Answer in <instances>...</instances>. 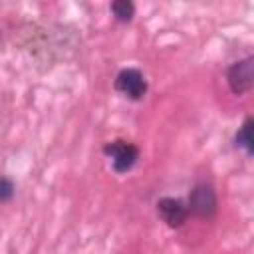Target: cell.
<instances>
[{"label": "cell", "instance_id": "1", "mask_svg": "<svg viewBox=\"0 0 254 254\" xmlns=\"http://www.w3.org/2000/svg\"><path fill=\"white\" fill-rule=\"evenodd\" d=\"M216 192L212 189V185L208 183H200L190 190V198H189V210L200 218H210L216 212Z\"/></svg>", "mask_w": 254, "mask_h": 254}, {"label": "cell", "instance_id": "2", "mask_svg": "<svg viewBox=\"0 0 254 254\" xmlns=\"http://www.w3.org/2000/svg\"><path fill=\"white\" fill-rule=\"evenodd\" d=\"M226 77H228V85H230L232 93L242 95V93L250 91V87L254 83V60L244 58V60L232 64Z\"/></svg>", "mask_w": 254, "mask_h": 254}, {"label": "cell", "instance_id": "3", "mask_svg": "<svg viewBox=\"0 0 254 254\" xmlns=\"http://www.w3.org/2000/svg\"><path fill=\"white\" fill-rule=\"evenodd\" d=\"M105 153L111 157V163H113V169L117 173H127L137 157H139V149L131 143H125V141H113V143H107L105 145Z\"/></svg>", "mask_w": 254, "mask_h": 254}, {"label": "cell", "instance_id": "4", "mask_svg": "<svg viewBox=\"0 0 254 254\" xmlns=\"http://www.w3.org/2000/svg\"><path fill=\"white\" fill-rule=\"evenodd\" d=\"M115 87H117V91H121L129 99H141L147 91V81L139 69L127 67V69L119 71V75L115 79Z\"/></svg>", "mask_w": 254, "mask_h": 254}, {"label": "cell", "instance_id": "5", "mask_svg": "<svg viewBox=\"0 0 254 254\" xmlns=\"http://www.w3.org/2000/svg\"><path fill=\"white\" fill-rule=\"evenodd\" d=\"M157 212L159 216L167 222V226L171 228H179L185 224L189 208L181 198H173V196H165L157 202Z\"/></svg>", "mask_w": 254, "mask_h": 254}, {"label": "cell", "instance_id": "6", "mask_svg": "<svg viewBox=\"0 0 254 254\" xmlns=\"http://www.w3.org/2000/svg\"><path fill=\"white\" fill-rule=\"evenodd\" d=\"M236 143H238L248 155H252V151H254V137H252V119H250V117L242 123L240 131L236 133Z\"/></svg>", "mask_w": 254, "mask_h": 254}, {"label": "cell", "instance_id": "7", "mask_svg": "<svg viewBox=\"0 0 254 254\" xmlns=\"http://www.w3.org/2000/svg\"><path fill=\"white\" fill-rule=\"evenodd\" d=\"M111 12H113V16H115L117 20L129 22V20L133 18V14H135V6H133V2H129V0H117V2L111 4Z\"/></svg>", "mask_w": 254, "mask_h": 254}, {"label": "cell", "instance_id": "8", "mask_svg": "<svg viewBox=\"0 0 254 254\" xmlns=\"http://www.w3.org/2000/svg\"><path fill=\"white\" fill-rule=\"evenodd\" d=\"M14 194V183L10 179H0V204L10 200Z\"/></svg>", "mask_w": 254, "mask_h": 254}]
</instances>
